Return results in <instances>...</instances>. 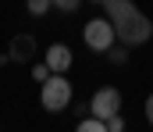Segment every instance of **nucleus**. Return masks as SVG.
<instances>
[{"mask_svg": "<svg viewBox=\"0 0 153 132\" xmlns=\"http://www.w3.org/2000/svg\"><path fill=\"white\" fill-rule=\"evenodd\" d=\"M103 14L114 22V32L125 46H139L153 36V22L132 0H103Z\"/></svg>", "mask_w": 153, "mask_h": 132, "instance_id": "1", "label": "nucleus"}, {"mask_svg": "<svg viewBox=\"0 0 153 132\" xmlns=\"http://www.w3.org/2000/svg\"><path fill=\"white\" fill-rule=\"evenodd\" d=\"M39 100L46 111H64L71 104V82L64 79V72H53L43 86H39Z\"/></svg>", "mask_w": 153, "mask_h": 132, "instance_id": "2", "label": "nucleus"}, {"mask_svg": "<svg viewBox=\"0 0 153 132\" xmlns=\"http://www.w3.org/2000/svg\"><path fill=\"white\" fill-rule=\"evenodd\" d=\"M85 46L89 50H96V54H107L111 46H114L117 40V32H114V22L103 14V18H93V22H85Z\"/></svg>", "mask_w": 153, "mask_h": 132, "instance_id": "3", "label": "nucleus"}, {"mask_svg": "<svg viewBox=\"0 0 153 132\" xmlns=\"http://www.w3.org/2000/svg\"><path fill=\"white\" fill-rule=\"evenodd\" d=\"M89 111L96 114V118H114V114H121V93H117L114 86H103L93 93V100H89Z\"/></svg>", "mask_w": 153, "mask_h": 132, "instance_id": "4", "label": "nucleus"}, {"mask_svg": "<svg viewBox=\"0 0 153 132\" xmlns=\"http://www.w3.org/2000/svg\"><path fill=\"white\" fill-rule=\"evenodd\" d=\"M46 64H50L53 72H68V68H71V50L64 43H53L46 50Z\"/></svg>", "mask_w": 153, "mask_h": 132, "instance_id": "5", "label": "nucleus"}, {"mask_svg": "<svg viewBox=\"0 0 153 132\" xmlns=\"http://www.w3.org/2000/svg\"><path fill=\"white\" fill-rule=\"evenodd\" d=\"M32 50H36V40L22 32V36L11 40V54H7V57H11V61H32Z\"/></svg>", "mask_w": 153, "mask_h": 132, "instance_id": "6", "label": "nucleus"}, {"mask_svg": "<svg viewBox=\"0 0 153 132\" xmlns=\"http://www.w3.org/2000/svg\"><path fill=\"white\" fill-rule=\"evenodd\" d=\"M50 75H53V68H50V64H46V61H39L36 68H32V79H36L39 86H43V82H46V79H50Z\"/></svg>", "mask_w": 153, "mask_h": 132, "instance_id": "7", "label": "nucleus"}, {"mask_svg": "<svg viewBox=\"0 0 153 132\" xmlns=\"http://www.w3.org/2000/svg\"><path fill=\"white\" fill-rule=\"evenodd\" d=\"M53 7V0H29V14H46Z\"/></svg>", "mask_w": 153, "mask_h": 132, "instance_id": "8", "label": "nucleus"}, {"mask_svg": "<svg viewBox=\"0 0 153 132\" xmlns=\"http://www.w3.org/2000/svg\"><path fill=\"white\" fill-rule=\"evenodd\" d=\"M78 4H82V0H53V7H57V11H64V14L78 11Z\"/></svg>", "mask_w": 153, "mask_h": 132, "instance_id": "9", "label": "nucleus"}, {"mask_svg": "<svg viewBox=\"0 0 153 132\" xmlns=\"http://www.w3.org/2000/svg\"><path fill=\"white\" fill-rule=\"evenodd\" d=\"M107 57H111L114 64H125V61H128V50H114V46H111V50H107Z\"/></svg>", "mask_w": 153, "mask_h": 132, "instance_id": "10", "label": "nucleus"}, {"mask_svg": "<svg viewBox=\"0 0 153 132\" xmlns=\"http://www.w3.org/2000/svg\"><path fill=\"white\" fill-rule=\"evenodd\" d=\"M121 129H125V118H121V114L107 118V132H121Z\"/></svg>", "mask_w": 153, "mask_h": 132, "instance_id": "11", "label": "nucleus"}, {"mask_svg": "<svg viewBox=\"0 0 153 132\" xmlns=\"http://www.w3.org/2000/svg\"><path fill=\"white\" fill-rule=\"evenodd\" d=\"M146 118H150V125H153V93L146 96Z\"/></svg>", "mask_w": 153, "mask_h": 132, "instance_id": "12", "label": "nucleus"}, {"mask_svg": "<svg viewBox=\"0 0 153 132\" xmlns=\"http://www.w3.org/2000/svg\"><path fill=\"white\" fill-rule=\"evenodd\" d=\"M93 4H103V0H93Z\"/></svg>", "mask_w": 153, "mask_h": 132, "instance_id": "13", "label": "nucleus"}]
</instances>
